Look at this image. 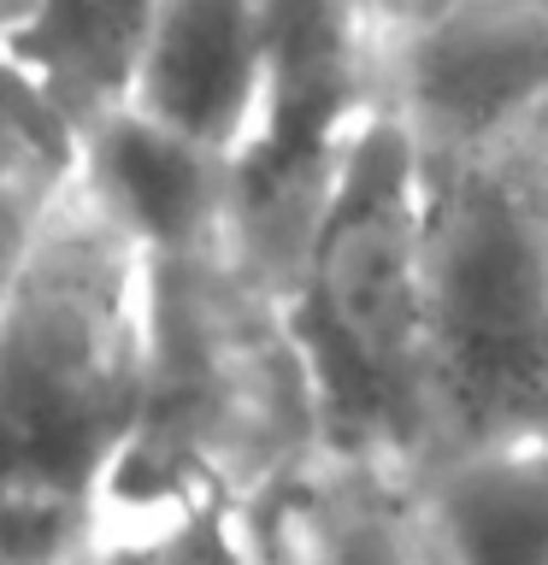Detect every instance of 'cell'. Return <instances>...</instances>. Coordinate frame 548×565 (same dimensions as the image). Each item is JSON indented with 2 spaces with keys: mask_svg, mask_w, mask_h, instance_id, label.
<instances>
[{
  "mask_svg": "<svg viewBox=\"0 0 548 565\" xmlns=\"http://www.w3.org/2000/svg\"><path fill=\"white\" fill-rule=\"evenodd\" d=\"M141 401L106 507H254L318 454L283 271L230 201L141 236Z\"/></svg>",
  "mask_w": 548,
  "mask_h": 565,
  "instance_id": "cell-1",
  "label": "cell"
},
{
  "mask_svg": "<svg viewBox=\"0 0 548 565\" xmlns=\"http://www.w3.org/2000/svg\"><path fill=\"white\" fill-rule=\"evenodd\" d=\"M141 236L71 171L0 300V565H71L141 401Z\"/></svg>",
  "mask_w": 548,
  "mask_h": 565,
  "instance_id": "cell-2",
  "label": "cell"
},
{
  "mask_svg": "<svg viewBox=\"0 0 548 565\" xmlns=\"http://www.w3.org/2000/svg\"><path fill=\"white\" fill-rule=\"evenodd\" d=\"M431 448L548 441V100L413 141Z\"/></svg>",
  "mask_w": 548,
  "mask_h": 565,
  "instance_id": "cell-3",
  "label": "cell"
},
{
  "mask_svg": "<svg viewBox=\"0 0 548 565\" xmlns=\"http://www.w3.org/2000/svg\"><path fill=\"white\" fill-rule=\"evenodd\" d=\"M283 289L318 413V448L419 471L431 448L419 159L389 106L348 141L325 201L301 230Z\"/></svg>",
  "mask_w": 548,
  "mask_h": 565,
  "instance_id": "cell-4",
  "label": "cell"
},
{
  "mask_svg": "<svg viewBox=\"0 0 548 565\" xmlns=\"http://www.w3.org/2000/svg\"><path fill=\"white\" fill-rule=\"evenodd\" d=\"M236 12L247 100L224 201L289 277L348 141L389 106V12L383 0H236Z\"/></svg>",
  "mask_w": 548,
  "mask_h": 565,
  "instance_id": "cell-5",
  "label": "cell"
},
{
  "mask_svg": "<svg viewBox=\"0 0 548 565\" xmlns=\"http://www.w3.org/2000/svg\"><path fill=\"white\" fill-rule=\"evenodd\" d=\"M548 100V0H449L389 35V113L413 141Z\"/></svg>",
  "mask_w": 548,
  "mask_h": 565,
  "instance_id": "cell-6",
  "label": "cell"
},
{
  "mask_svg": "<svg viewBox=\"0 0 548 565\" xmlns=\"http://www.w3.org/2000/svg\"><path fill=\"white\" fill-rule=\"evenodd\" d=\"M260 565H424L413 471L318 448L247 507Z\"/></svg>",
  "mask_w": 548,
  "mask_h": 565,
  "instance_id": "cell-7",
  "label": "cell"
},
{
  "mask_svg": "<svg viewBox=\"0 0 548 565\" xmlns=\"http://www.w3.org/2000/svg\"><path fill=\"white\" fill-rule=\"evenodd\" d=\"M413 519L424 565H548V441L424 459Z\"/></svg>",
  "mask_w": 548,
  "mask_h": 565,
  "instance_id": "cell-8",
  "label": "cell"
},
{
  "mask_svg": "<svg viewBox=\"0 0 548 565\" xmlns=\"http://www.w3.org/2000/svg\"><path fill=\"white\" fill-rule=\"evenodd\" d=\"M154 0H35L12 53L88 136L130 88Z\"/></svg>",
  "mask_w": 548,
  "mask_h": 565,
  "instance_id": "cell-9",
  "label": "cell"
},
{
  "mask_svg": "<svg viewBox=\"0 0 548 565\" xmlns=\"http://www.w3.org/2000/svg\"><path fill=\"white\" fill-rule=\"evenodd\" d=\"M71 565H260L247 512L219 501L106 507Z\"/></svg>",
  "mask_w": 548,
  "mask_h": 565,
  "instance_id": "cell-10",
  "label": "cell"
},
{
  "mask_svg": "<svg viewBox=\"0 0 548 565\" xmlns=\"http://www.w3.org/2000/svg\"><path fill=\"white\" fill-rule=\"evenodd\" d=\"M83 130L48 95V83L0 42V201L24 189H53L77 171Z\"/></svg>",
  "mask_w": 548,
  "mask_h": 565,
  "instance_id": "cell-11",
  "label": "cell"
},
{
  "mask_svg": "<svg viewBox=\"0 0 548 565\" xmlns=\"http://www.w3.org/2000/svg\"><path fill=\"white\" fill-rule=\"evenodd\" d=\"M449 0H383V12H389V35H396L401 24H419V18H431L442 12Z\"/></svg>",
  "mask_w": 548,
  "mask_h": 565,
  "instance_id": "cell-12",
  "label": "cell"
},
{
  "mask_svg": "<svg viewBox=\"0 0 548 565\" xmlns=\"http://www.w3.org/2000/svg\"><path fill=\"white\" fill-rule=\"evenodd\" d=\"M30 7H35V0H0V42H18V30H24L30 24Z\"/></svg>",
  "mask_w": 548,
  "mask_h": 565,
  "instance_id": "cell-13",
  "label": "cell"
}]
</instances>
